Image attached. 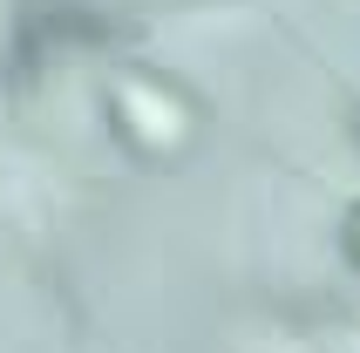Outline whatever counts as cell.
<instances>
[]
</instances>
